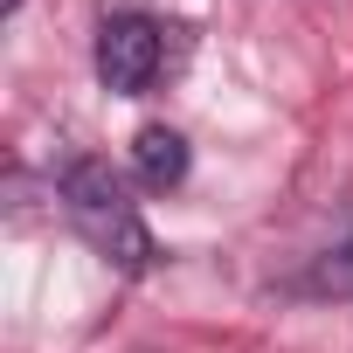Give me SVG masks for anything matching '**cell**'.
Instances as JSON below:
<instances>
[{
    "label": "cell",
    "instance_id": "1",
    "mask_svg": "<svg viewBox=\"0 0 353 353\" xmlns=\"http://www.w3.org/2000/svg\"><path fill=\"white\" fill-rule=\"evenodd\" d=\"M56 201H63L70 229H77L118 277H145V270L159 263V236H152V222L139 215L132 181H125L111 159H97V152L70 159V166L56 173Z\"/></svg>",
    "mask_w": 353,
    "mask_h": 353
},
{
    "label": "cell",
    "instance_id": "2",
    "mask_svg": "<svg viewBox=\"0 0 353 353\" xmlns=\"http://www.w3.org/2000/svg\"><path fill=\"white\" fill-rule=\"evenodd\" d=\"M90 70L111 97H152L159 77L173 70V28L145 8H111L97 21V42H90Z\"/></svg>",
    "mask_w": 353,
    "mask_h": 353
},
{
    "label": "cell",
    "instance_id": "3",
    "mask_svg": "<svg viewBox=\"0 0 353 353\" xmlns=\"http://www.w3.org/2000/svg\"><path fill=\"white\" fill-rule=\"evenodd\" d=\"M188 166H194V145H188L181 125L145 118V125L132 132V181H139L145 194H173V188L188 181Z\"/></svg>",
    "mask_w": 353,
    "mask_h": 353
},
{
    "label": "cell",
    "instance_id": "4",
    "mask_svg": "<svg viewBox=\"0 0 353 353\" xmlns=\"http://www.w3.org/2000/svg\"><path fill=\"white\" fill-rule=\"evenodd\" d=\"M305 291H312V298H353V229H346L332 250H319V256H312Z\"/></svg>",
    "mask_w": 353,
    "mask_h": 353
},
{
    "label": "cell",
    "instance_id": "5",
    "mask_svg": "<svg viewBox=\"0 0 353 353\" xmlns=\"http://www.w3.org/2000/svg\"><path fill=\"white\" fill-rule=\"evenodd\" d=\"M21 8H28V0H0V14H8V21H14V14H21Z\"/></svg>",
    "mask_w": 353,
    "mask_h": 353
}]
</instances>
